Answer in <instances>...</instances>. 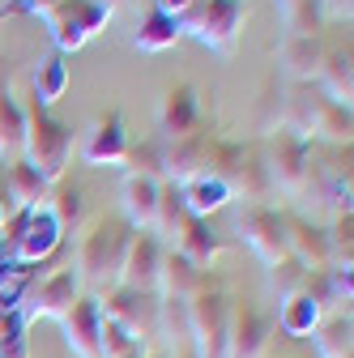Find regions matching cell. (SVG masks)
I'll return each instance as SVG.
<instances>
[{"label": "cell", "instance_id": "cell-3", "mask_svg": "<svg viewBox=\"0 0 354 358\" xmlns=\"http://www.w3.org/2000/svg\"><path fill=\"white\" fill-rule=\"evenodd\" d=\"M26 145L34 150V158H38L34 171L43 179H60V171L73 154V137H69L64 124H56L48 115H34V124H26Z\"/></svg>", "mask_w": 354, "mask_h": 358}, {"label": "cell", "instance_id": "cell-5", "mask_svg": "<svg viewBox=\"0 0 354 358\" xmlns=\"http://www.w3.org/2000/svg\"><path fill=\"white\" fill-rule=\"evenodd\" d=\"M239 231H243V239L269 260V264H278V260H286L290 256V222L282 217V213H274V209H248V213H239Z\"/></svg>", "mask_w": 354, "mask_h": 358}, {"label": "cell", "instance_id": "cell-23", "mask_svg": "<svg viewBox=\"0 0 354 358\" xmlns=\"http://www.w3.org/2000/svg\"><path fill=\"white\" fill-rule=\"evenodd\" d=\"M282 60H290V73H295V77H307V73L316 69V60H320V43H316L312 34H299L290 48L282 52Z\"/></svg>", "mask_w": 354, "mask_h": 358}, {"label": "cell", "instance_id": "cell-7", "mask_svg": "<svg viewBox=\"0 0 354 358\" xmlns=\"http://www.w3.org/2000/svg\"><path fill=\"white\" fill-rule=\"evenodd\" d=\"M77 273H73V268H56V273H48V278H43V282H34L30 290H26V311H30V316H64V311L81 299L77 294Z\"/></svg>", "mask_w": 354, "mask_h": 358}, {"label": "cell", "instance_id": "cell-11", "mask_svg": "<svg viewBox=\"0 0 354 358\" xmlns=\"http://www.w3.org/2000/svg\"><path fill=\"white\" fill-rule=\"evenodd\" d=\"M205 278V268H197L184 252H162V268H158V286L167 299H192L197 286Z\"/></svg>", "mask_w": 354, "mask_h": 358}, {"label": "cell", "instance_id": "cell-12", "mask_svg": "<svg viewBox=\"0 0 354 358\" xmlns=\"http://www.w3.org/2000/svg\"><path fill=\"white\" fill-rule=\"evenodd\" d=\"M320 316H325V307L316 303L312 290L303 286L299 294L282 299V316H278V324H282L286 337H307V333H316V329H320Z\"/></svg>", "mask_w": 354, "mask_h": 358}, {"label": "cell", "instance_id": "cell-20", "mask_svg": "<svg viewBox=\"0 0 354 358\" xmlns=\"http://www.w3.org/2000/svg\"><path fill=\"white\" fill-rule=\"evenodd\" d=\"M26 115H22V107L5 94L0 99V145H9V150H22L26 145Z\"/></svg>", "mask_w": 354, "mask_h": 358}, {"label": "cell", "instance_id": "cell-26", "mask_svg": "<svg viewBox=\"0 0 354 358\" xmlns=\"http://www.w3.org/2000/svg\"><path fill=\"white\" fill-rule=\"evenodd\" d=\"M5 217H9V201L0 196V231H5Z\"/></svg>", "mask_w": 354, "mask_h": 358}, {"label": "cell", "instance_id": "cell-22", "mask_svg": "<svg viewBox=\"0 0 354 358\" xmlns=\"http://www.w3.org/2000/svg\"><path fill=\"white\" fill-rule=\"evenodd\" d=\"M171 43H175V17L158 9V13L146 22V30L137 34V48H146V52H162V48H171Z\"/></svg>", "mask_w": 354, "mask_h": 358}, {"label": "cell", "instance_id": "cell-25", "mask_svg": "<svg viewBox=\"0 0 354 358\" xmlns=\"http://www.w3.org/2000/svg\"><path fill=\"white\" fill-rule=\"evenodd\" d=\"M329 77H333V103H346L350 99V56H333Z\"/></svg>", "mask_w": 354, "mask_h": 358}, {"label": "cell", "instance_id": "cell-18", "mask_svg": "<svg viewBox=\"0 0 354 358\" xmlns=\"http://www.w3.org/2000/svg\"><path fill=\"white\" fill-rule=\"evenodd\" d=\"M316 337V350L320 358H350V320L346 316H333L325 329L312 333Z\"/></svg>", "mask_w": 354, "mask_h": 358}, {"label": "cell", "instance_id": "cell-27", "mask_svg": "<svg viewBox=\"0 0 354 358\" xmlns=\"http://www.w3.org/2000/svg\"><path fill=\"white\" fill-rule=\"evenodd\" d=\"M120 358H146V345H132L128 354H120Z\"/></svg>", "mask_w": 354, "mask_h": 358}, {"label": "cell", "instance_id": "cell-2", "mask_svg": "<svg viewBox=\"0 0 354 358\" xmlns=\"http://www.w3.org/2000/svg\"><path fill=\"white\" fill-rule=\"evenodd\" d=\"M124 248H128V235L115 231V227H99L94 235H85L81 248H77V268L73 273L85 278L90 286H115L120 282V264H124Z\"/></svg>", "mask_w": 354, "mask_h": 358}, {"label": "cell", "instance_id": "cell-8", "mask_svg": "<svg viewBox=\"0 0 354 358\" xmlns=\"http://www.w3.org/2000/svg\"><path fill=\"white\" fill-rule=\"evenodd\" d=\"M64 333H69V345L77 358H99V329H103V303L81 294L69 311H64Z\"/></svg>", "mask_w": 354, "mask_h": 358}, {"label": "cell", "instance_id": "cell-1", "mask_svg": "<svg viewBox=\"0 0 354 358\" xmlns=\"http://www.w3.org/2000/svg\"><path fill=\"white\" fill-rule=\"evenodd\" d=\"M231 320H235V299L227 294V286L201 278L197 294L188 299V333L197 337V358H227Z\"/></svg>", "mask_w": 354, "mask_h": 358}, {"label": "cell", "instance_id": "cell-14", "mask_svg": "<svg viewBox=\"0 0 354 358\" xmlns=\"http://www.w3.org/2000/svg\"><path fill=\"white\" fill-rule=\"evenodd\" d=\"M235 22H239V0H209L201 5V38L213 48H231L235 38Z\"/></svg>", "mask_w": 354, "mask_h": 358}, {"label": "cell", "instance_id": "cell-17", "mask_svg": "<svg viewBox=\"0 0 354 358\" xmlns=\"http://www.w3.org/2000/svg\"><path fill=\"white\" fill-rule=\"evenodd\" d=\"M188 205H184V196L180 192H175V188H167L162 192V201H158V217H154V231L158 235H184V227H188Z\"/></svg>", "mask_w": 354, "mask_h": 358}, {"label": "cell", "instance_id": "cell-28", "mask_svg": "<svg viewBox=\"0 0 354 358\" xmlns=\"http://www.w3.org/2000/svg\"><path fill=\"white\" fill-rule=\"evenodd\" d=\"M146 358H162V354H146Z\"/></svg>", "mask_w": 354, "mask_h": 358}, {"label": "cell", "instance_id": "cell-9", "mask_svg": "<svg viewBox=\"0 0 354 358\" xmlns=\"http://www.w3.org/2000/svg\"><path fill=\"white\" fill-rule=\"evenodd\" d=\"M269 316L256 307H239L231 320V341H227V358H260L269 345Z\"/></svg>", "mask_w": 354, "mask_h": 358}, {"label": "cell", "instance_id": "cell-4", "mask_svg": "<svg viewBox=\"0 0 354 358\" xmlns=\"http://www.w3.org/2000/svg\"><path fill=\"white\" fill-rule=\"evenodd\" d=\"M103 316L115 320L132 341H141L146 333L158 329V299H154L150 290H128V286H120V290L103 303Z\"/></svg>", "mask_w": 354, "mask_h": 358}, {"label": "cell", "instance_id": "cell-15", "mask_svg": "<svg viewBox=\"0 0 354 358\" xmlns=\"http://www.w3.org/2000/svg\"><path fill=\"white\" fill-rule=\"evenodd\" d=\"M43 192H48V179H43L30 162L9 166V175H5V201H13L22 209H38Z\"/></svg>", "mask_w": 354, "mask_h": 358}, {"label": "cell", "instance_id": "cell-13", "mask_svg": "<svg viewBox=\"0 0 354 358\" xmlns=\"http://www.w3.org/2000/svg\"><path fill=\"white\" fill-rule=\"evenodd\" d=\"M158 201H162V188L154 184L150 175H128V184H124V209H128V217L137 222V227L154 231Z\"/></svg>", "mask_w": 354, "mask_h": 358}, {"label": "cell", "instance_id": "cell-16", "mask_svg": "<svg viewBox=\"0 0 354 358\" xmlns=\"http://www.w3.org/2000/svg\"><path fill=\"white\" fill-rule=\"evenodd\" d=\"M180 252H184L197 268L218 256V239H213V231L205 227L201 217H188V227H184V235H180Z\"/></svg>", "mask_w": 354, "mask_h": 358}, {"label": "cell", "instance_id": "cell-10", "mask_svg": "<svg viewBox=\"0 0 354 358\" xmlns=\"http://www.w3.org/2000/svg\"><path fill=\"white\" fill-rule=\"evenodd\" d=\"M81 154H85V162H124L128 158V137H124V124H120V115H107V120H99L94 128H90V137H85V145H81Z\"/></svg>", "mask_w": 354, "mask_h": 358}, {"label": "cell", "instance_id": "cell-21", "mask_svg": "<svg viewBox=\"0 0 354 358\" xmlns=\"http://www.w3.org/2000/svg\"><path fill=\"white\" fill-rule=\"evenodd\" d=\"M64 81H69V69H64L60 56H52L48 64L34 73V94H38V103H56L60 90H64Z\"/></svg>", "mask_w": 354, "mask_h": 358}, {"label": "cell", "instance_id": "cell-19", "mask_svg": "<svg viewBox=\"0 0 354 358\" xmlns=\"http://www.w3.org/2000/svg\"><path fill=\"white\" fill-rule=\"evenodd\" d=\"M192 115H197V99H192V90H180V94H171V99H167L162 124H167L171 137H184V132L192 128Z\"/></svg>", "mask_w": 354, "mask_h": 358}, {"label": "cell", "instance_id": "cell-24", "mask_svg": "<svg viewBox=\"0 0 354 358\" xmlns=\"http://www.w3.org/2000/svg\"><path fill=\"white\" fill-rule=\"evenodd\" d=\"M269 278H274V286H278V299H290V294H299V290L307 286V268H303L299 260L286 256V260L274 264V273H269Z\"/></svg>", "mask_w": 354, "mask_h": 358}, {"label": "cell", "instance_id": "cell-6", "mask_svg": "<svg viewBox=\"0 0 354 358\" xmlns=\"http://www.w3.org/2000/svg\"><path fill=\"white\" fill-rule=\"evenodd\" d=\"M158 268H162V248L158 239L146 231V235H128V248H124V264H120V286L128 290H150L158 286Z\"/></svg>", "mask_w": 354, "mask_h": 358}]
</instances>
